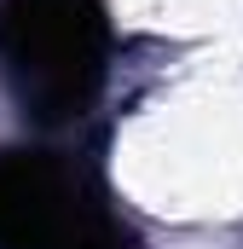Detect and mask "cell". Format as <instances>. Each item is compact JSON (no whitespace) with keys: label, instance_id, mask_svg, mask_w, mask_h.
I'll return each instance as SVG.
<instances>
[{"label":"cell","instance_id":"6da1fadb","mask_svg":"<svg viewBox=\"0 0 243 249\" xmlns=\"http://www.w3.org/2000/svg\"><path fill=\"white\" fill-rule=\"evenodd\" d=\"M110 70L104 0H0V81L23 116L58 127L93 110Z\"/></svg>","mask_w":243,"mask_h":249},{"label":"cell","instance_id":"7a4b0ae2","mask_svg":"<svg viewBox=\"0 0 243 249\" xmlns=\"http://www.w3.org/2000/svg\"><path fill=\"white\" fill-rule=\"evenodd\" d=\"M0 249H139L93 180L41 151H0Z\"/></svg>","mask_w":243,"mask_h":249}]
</instances>
